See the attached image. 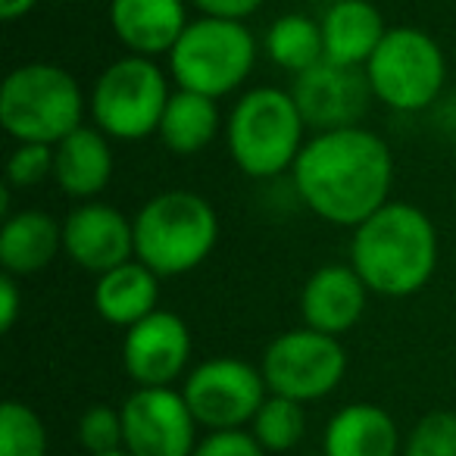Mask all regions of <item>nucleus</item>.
<instances>
[{
  "instance_id": "1",
  "label": "nucleus",
  "mask_w": 456,
  "mask_h": 456,
  "mask_svg": "<svg viewBox=\"0 0 456 456\" xmlns=\"http://www.w3.org/2000/svg\"><path fill=\"white\" fill-rule=\"evenodd\" d=\"M291 172L310 213L338 228H356L391 197L394 153L372 128H335L313 134Z\"/></svg>"
},
{
  "instance_id": "2",
  "label": "nucleus",
  "mask_w": 456,
  "mask_h": 456,
  "mask_svg": "<svg viewBox=\"0 0 456 456\" xmlns=\"http://www.w3.org/2000/svg\"><path fill=\"white\" fill-rule=\"evenodd\" d=\"M350 266L379 297H410L431 281L437 266V232L428 213L387 200L354 228Z\"/></svg>"
},
{
  "instance_id": "3",
  "label": "nucleus",
  "mask_w": 456,
  "mask_h": 456,
  "mask_svg": "<svg viewBox=\"0 0 456 456\" xmlns=\"http://www.w3.org/2000/svg\"><path fill=\"white\" fill-rule=\"evenodd\" d=\"M132 225L134 260H141L159 279L194 273L219 241V216L213 203L184 188L151 197Z\"/></svg>"
},
{
  "instance_id": "4",
  "label": "nucleus",
  "mask_w": 456,
  "mask_h": 456,
  "mask_svg": "<svg viewBox=\"0 0 456 456\" xmlns=\"http://www.w3.org/2000/svg\"><path fill=\"white\" fill-rule=\"evenodd\" d=\"M306 122L291 91L260 85L238 97L225 119L232 163L248 178H275L294 169L306 144Z\"/></svg>"
},
{
  "instance_id": "5",
  "label": "nucleus",
  "mask_w": 456,
  "mask_h": 456,
  "mask_svg": "<svg viewBox=\"0 0 456 456\" xmlns=\"http://www.w3.org/2000/svg\"><path fill=\"white\" fill-rule=\"evenodd\" d=\"M88 110L82 85L57 63L16 66L0 88V126L16 144L57 147L82 128Z\"/></svg>"
},
{
  "instance_id": "6",
  "label": "nucleus",
  "mask_w": 456,
  "mask_h": 456,
  "mask_svg": "<svg viewBox=\"0 0 456 456\" xmlns=\"http://www.w3.org/2000/svg\"><path fill=\"white\" fill-rule=\"evenodd\" d=\"M256 63V41L244 22L200 20L188 22L184 35L169 53V72L182 91L219 97L238 91Z\"/></svg>"
},
{
  "instance_id": "7",
  "label": "nucleus",
  "mask_w": 456,
  "mask_h": 456,
  "mask_svg": "<svg viewBox=\"0 0 456 456\" xmlns=\"http://www.w3.org/2000/svg\"><path fill=\"white\" fill-rule=\"evenodd\" d=\"M169 97L166 72L151 57L126 53L94 78L88 113L107 138L144 141L159 132Z\"/></svg>"
},
{
  "instance_id": "8",
  "label": "nucleus",
  "mask_w": 456,
  "mask_h": 456,
  "mask_svg": "<svg viewBox=\"0 0 456 456\" xmlns=\"http://www.w3.org/2000/svg\"><path fill=\"white\" fill-rule=\"evenodd\" d=\"M366 78L379 103L397 113H422L435 103L447 78V60L422 28H387L385 41L366 63Z\"/></svg>"
},
{
  "instance_id": "9",
  "label": "nucleus",
  "mask_w": 456,
  "mask_h": 456,
  "mask_svg": "<svg viewBox=\"0 0 456 456\" xmlns=\"http://www.w3.org/2000/svg\"><path fill=\"white\" fill-rule=\"evenodd\" d=\"M269 394L310 403L341 385L347 372V354L341 341L316 329H294L279 335L263 354L260 366Z\"/></svg>"
},
{
  "instance_id": "10",
  "label": "nucleus",
  "mask_w": 456,
  "mask_h": 456,
  "mask_svg": "<svg viewBox=\"0 0 456 456\" xmlns=\"http://www.w3.org/2000/svg\"><path fill=\"white\" fill-rule=\"evenodd\" d=\"M266 391L260 369L238 356H216L200 362L182 387L197 425L209 431H232L254 422Z\"/></svg>"
},
{
  "instance_id": "11",
  "label": "nucleus",
  "mask_w": 456,
  "mask_h": 456,
  "mask_svg": "<svg viewBox=\"0 0 456 456\" xmlns=\"http://www.w3.org/2000/svg\"><path fill=\"white\" fill-rule=\"evenodd\" d=\"M126 450L132 456H191L197 441V419L182 391L138 387L122 403Z\"/></svg>"
},
{
  "instance_id": "12",
  "label": "nucleus",
  "mask_w": 456,
  "mask_h": 456,
  "mask_svg": "<svg viewBox=\"0 0 456 456\" xmlns=\"http://www.w3.org/2000/svg\"><path fill=\"white\" fill-rule=\"evenodd\" d=\"M291 97L304 116L306 128L335 132V128L360 126L375 94L366 69H350V66L322 60L313 69L294 76Z\"/></svg>"
},
{
  "instance_id": "13",
  "label": "nucleus",
  "mask_w": 456,
  "mask_h": 456,
  "mask_svg": "<svg viewBox=\"0 0 456 456\" xmlns=\"http://www.w3.org/2000/svg\"><path fill=\"white\" fill-rule=\"evenodd\" d=\"M191 360V331L182 316L157 310L126 329L122 366L138 387H169Z\"/></svg>"
},
{
  "instance_id": "14",
  "label": "nucleus",
  "mask_w": 456,
  "mask_h": 456,
  "mask_svg": "<svg viewBox=\"0 0 456 456\" xmlns=\"http://www.w3.org/2000/svg\"><path fill=\"white\" fill-rule=\"evenodd\" d=\"M63 254L85 273L103 275L134 256V225L101 200L78 203L63 219Z\"/></svg>"
},
{
  "instance_id": "15",
  "label": "nucleus",
  "mask_w": 456,
  "mask_h": 456,
  "mask_svg": "<svg viewBox=\"0 0 456 456\" xmlns=\"http://www.w3.org/2000/svg\"><path fill=\"white\" fill-rule=\"evenodd\" d=\"M366 297V281L350 263H329L306 279L304 291H300V316H304L306 329L338 338L362 319Z\"/></svg>"
},
{
  "instance_id": "16",
  "label": "nucleus",
  "mask_w": 456,
  "mask_h": 456,
  "mask_svg": "<svg viewBox=\"0 0 456 456\" xmlns=\"http://www.w3.org/2000/svg\"><path fill=\"white\" fill-rule=\"evenodd\" d=\"M110 26L134 57L172 53L188 28L184 0H110Z\"/></svg>"
},
{
  "instance_id": "17",
  "label": "nucleus",
  "mask_w": 456,
  "mask_h": 456,
  "mask_svg": "<svg viewBox=\"0 0 456 456\" xmlns=\"http://www.w3.org/2000/svg\"><path fill=\"white\" fill-rule=\"evenodd\" d=\"M110 138L97 126H82L53 147V182L66 197L88 203L107 191L113 178Z\"/></svg>"
},
{
  "instance_id": "18",
  "label": "nucleus",
  "mask_w": 456,
  "mask_h": 456,
  "mask_svg": "<svg viewBox=\"0 0 456 456\" xmlns=\"http://www.w3.org/2000/svg\"><path fill=\"white\" fill-rule=\"evenodd\" d=\"M63 254V222L45 209H20L0 225V266L13 279H28Z\"/></svg>"
},
{
  "instance_id": "19",
  "label": "nucleus",
  "mask_w": 456,
  "mask_h": 456,
  "mask_svg": "<svg viewBox=\"0 0 456 456\" xmlns=\"http://www.w3.org/2000/svg\"><path fill=\"white\" fill-rule=\"evenodd\" d=\"M319 26H322L325 60L350 69H366L387 35L385 16L369 0H335Z\"/></svg>"
},
{
  "instance_id": "20",
  "label": "nucleus",
  "mask_w": 456,
  "mask_h": 456,
  "mask_svg": "<svg viewBox=\"0 0 456 456\" xmlns=\"http://www.w3.org/2000/svg\"><path fill=\"white\" fill-rule=\"evenodd\" d=\"M159 275H153L141 260H128L110 273L97 275L94 310L103 322L116 329H132L134 322L157 313Z\"/></svg>"
},
{
  "instance_id": "21",
  "label": "nucleus",
  "mask_w": 456,
  "mask_h": 456,
  "mask_svg": "<svg viewBox=\"0 0 456 456\" xmlns=\"http://www.w3.org/2000/svg\"><path fill=\"white\" fill-rule=\"evenodd\" d=\"M400 435L391 412L375 403H350L331 416L322 437L325 456H397Z\"/></svg>"
},
{
  "instance_id": "22",
  "label": "nucleus",
  "mask_w": 456,
  "mask_h": 456,
  "mask_svg": "<svg viewBox=\"0 0 456 456\" xmlns=\"http://www.w3.org/2000/svg\"><path fill=\"white\" fill-rule=\"evenodd\" d=\"M222 128L219 101L194 94V91H172L166 103L163 122H159V141L175 157H194L207 151Z\"/></svg>"
},
{
  "instance_id": "23",
  "label": "nucleus",
  "mask_w": 456,
  "mask_h": 456,
  "mask_svg": "<svg viewBox=\"0 0 456 456\" xmlns=\"http://www.w3.org/2000/svg\"><path fill=\"white\" fill-rule=\"evenodd\" d=\"M263 47H266V57L279 69L291 72V76H300V72L313 69V66L325 60L322 26L316 20H310L306 13L279 16L269 26Z\"/></svg>"
},
{
  "instance_id": "24",
  "label": "nucleus",
  "mask_w": 456,
  "mask_h": 456,
  "mask_svg": "<svg viewBox=\"0 0 456 456\" xmlns=\"http://www.w3.org/2000/svg\"><path fill=\"white\" fill-rule=\"evenodd\" d=\"M304 431H306L304 403H297L291 397H279V394H269L260 410H256L254 422H250V435L269 453H285V450L297 447Z\"/></svg>"
},
{
  "instance_id": "25",
  "label": "nucleus",
  "mask_w": 456,
  "mask_h": 456,
  "mask_svg": "<svg viewBox=\"0 0 456 456\" xmlns=\"http://www.w3.org/2000/svg\"><path fill=\"white\" fill-rule=\"evenodd\" d=\"M0 456H47L45 422L20 400L0 406Z\"/></svg>"
},
{
  "instance_id": "26",
  "label": "nucleus",
  "mask_w": 456,
  "mask_h": 456,
  "mask_svg": "<svg viewBox=\"0 0 456 456\" xmlns=\"http://www.w3.org/2000/svg\"><path fill=\"white\" fill-rule=\"evenodd\" d=\"M406 456H456V412H425L406 437Z\"/></svg>"
},
{
  "instance_id": "27",
  "label": "nucleus",
  "mask_w": 456,
  "mask_h": 456,
  "mask_svg": "<svg viewBox=\"0 0 456 456\" xmlns=\"http://www.w3.org/2000/svg\"><path fill=\"white\" fill-rule=\"evenodd\" d=\"M78 441L94 453H110V450L126 447V428H122V410H113L107 403H97L82 412L78 419Z\"/></svg>"
},
{
  "instance_id": "28",
  "label": "nucleus",
  "mask_w": 456,
  "mask_h": 456,
  "mask_svg": "<svg viewBox=\"0 0 456 456\" xmlns=\"http://www.w3.org/2000/svg\"><path fill=\"white\" fill-rule=\"evenodd\" d=\"M53 178V147L51 144H16L7 159V188H35Z\"/></svg>"
},
{
  "instance_id": "29",
  "label": "nucleus",
  "mask_w": 456,
  "mask_h": 456,
  "mask_svg": "<svg viewBox=\"0 0 456 456\" xmlns=\"http://www.w3.org/2000/svg\"><path fill=\"white\" fill-rule=\"evenodd\" d=\"M191 456H266V450L256 444V437L244 428L209 431Z\"/></svg>"
},
{
  "instance_id": "30",
  "label": "nucleus",
  "mask_w": 456,
  "mask_h": 456,
  "mask_svg": "<svg viewBox=\"0 0 456 456\" xmlns=\"http://www.w3.org/2000/svg\"><path fill=\"white\" fill-rule=\"evenodd\" d=\"M266 0H191V7L209 20H235L244 22L263 7Z\"/></svg>"
},
{
  "instance_id": "31",
  "label": "nucleus",
  "mask_w": 456,
  "mask_h": 456,
  "mask_svg": "<svg viewBox=\"0 0 456 456\" xmlns=\"http://www.w3.org/2000/svg\"><path fill=\"white\" fill-rule=\"evenodd\" d=\"M22 310V291L13 275H0V331H10L20 319Z\"/></svg>"
},
{
  "instance_id": "32",
  "label": "nucleus",
  "mask_w": 456,
  "mask_h": 456,
  "mask_svg": "<svg viewBox=\"0 0 456 456\" xmlns=\"http://www.w3.org/2000/svg\"><path fill=\"white\" fill-rule=\"evenodd\" d=\"M38 7V0H0V20L4 22H16L22 16H28Z\"/></svg>"
},
{
  "instance_id": "33",
  "label": "nucleus",
  "mask_w": 456,
  "mask_h": 456,
  "mask_svg": "<svg viewBox=\"0 0 456 456\" xmlns=\"http://www.w3.org/2000/svg\"><path fill=\"white\" fill-rule=\"evenodd\" d=\"M94 456H132V453H128V450L122 447V450H110V453H94Z\"/></svg>"
}]
</instances>
